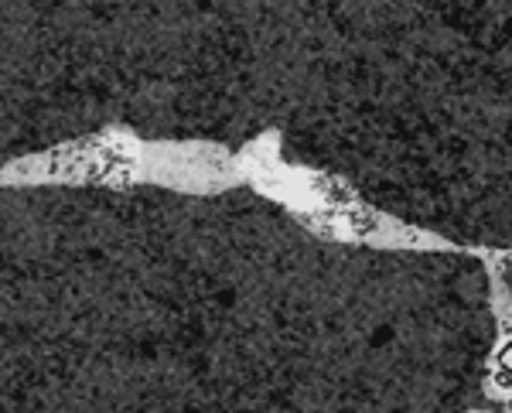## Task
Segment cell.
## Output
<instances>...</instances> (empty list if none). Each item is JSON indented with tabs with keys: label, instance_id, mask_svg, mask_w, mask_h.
I'll list each match as a JSON object with an SVG mask.
<instances>
[{
	"label": "cell",
	"instance_id": "1",
	"mask_svg": "<svg viewBox=\"0 0 512 413\" xmlns=\"http://www.w3.org/2000/svg\"><path fill=\"white\" fill-rule=\"evenodd\" d=\"M499 369H502V373H509V376H512V342L502 345V352H499Z\"/></svg>",
	"mask_w": 512,
	"mask_h": 413
}]
</instances>
